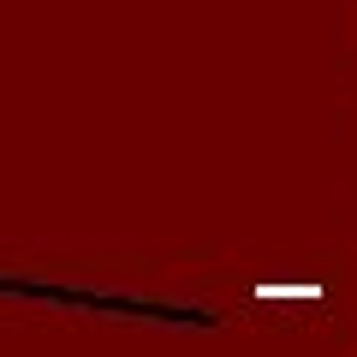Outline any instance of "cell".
<instances>
[{
	"mask_svg": "<svg viewBox=\"0 0 357 357\" xmlns=\"http://www.w3.org/2000/svg\"><path fill=\"white\" fill-rule=\"evenodd\" d=\"M262 298H316V286H262Z\"/></svg>",
	"mask_w": 357,
	"mask_h": 357,
	"instance_id": "1",
	"label": "cell"
}]
</instances>
